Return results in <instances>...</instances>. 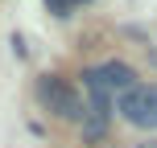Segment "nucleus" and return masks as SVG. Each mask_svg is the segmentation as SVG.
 <instances>
[{
  "label": "nucleus",
  "mask_w": 157,
  "mask_h": 148,
  "mask_svg": "<svg viewBox=\"0 0 157 148\" xmlns=\"http://www.w3.org/2000/svg\"><path fill=\"white\" fill-rule=\"evenodd\" d=\"M83 86H87V119H83V140H103L108 132V115H112V91L103 82L99 66L83 70Z\"/></svg>",
  "instance_id": "nucleus-1"
},
{
  "label": "nucleus",
  "mask_w": 157,
  "mask_h": 148,
  "mask_svg": "<svg viewBox=\"0 0 157 148\" xmlns=\"http://www.w3.org/2000/svg\"><path fill=\"white\" fill-rule=\"evenodd\" d=\"M37 99L46 103V107L54 111L58 119H78V124L87 119V103L78 99V95H75V91H71V86H66L58 74H46V78L37 82Z\"/></svg>",
  "instance_id": "nucleus-2"
},
{
  "label": "nucleus",
  "mask_w": 157,
  "mask_h": 148,
  "mask_svg": "<svg viewBox=\"0 0 157 148\" xmlns=\"http://www.w3.org/2000/svg\"><path fill=\"white\" fill-rule=\"evenodd\" d=\"M116 111L141 132H157V86H132L128 95L116 99Z\"/></svg>",
  "instance_id": "nucleus-3"
},
{
  "label": "nucleus",
  "mask_w": 157,
  "mask_h": 148,
  "mask_svg": "<svg viewBox=\"0 0 157 148\" xmlns=\"http://www.w3.org/2000/svg\"><path fill=\"white\" fill-rule=\"evenodd\" d=\"M99 74H103V82H108V91L116 95V99L128 95L132 86H141V82H136V70L128 62H108V66H99Z\"/></svg>",
  "instance_id": "nucleus-4"
},
{
  "label": "nucleus",
  "mask_w": 157,
  "mask_h": 148,
  "mask_svg": "<svg viewBox=\"0 0 157 148\" xmlns=\"http://www.w3.org/2000/svg\"><path fill=\"white\" fill-rule=\"evenodd\" d=\"M46 8L54 16H71V0H46Z\"/></svg>",
  "instance_id": "nucleus-5"
},
{
  "label": "nucleus",
  "mask_w": 157,
  "mask_h": 148,
  "mask_svg": "<svg viewBox=\"0 0 157 148\" xmlns=\"http://www.w3.org/2000/svg\"><path fill=\"white\" fill-rule=\"evenodd\" d=\"M132 148H157V140H141V144H132Z\"/></svg>",
  "instance_id": "nucleus-6"
}]
</instances>
